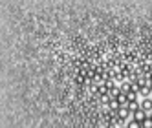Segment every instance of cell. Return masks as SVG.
<instances>
[{
    "label": "cell",
    "instance_id": "1",
    "mask_svg": "<svg viewBox=\"0 0 152 128\" xmlns=\"http://www.w3.org/2000/svg\"><path fill=\"white\" fill-rule=\"evenodd\" d=\"M147 117H148V113H147V112H143V110H137V112H134V113H132V119H134V121H137V123H143Z\"/></svg>",
    "mask_w": 152,
    "mask_h": 128
},
{
    "label": "cell",
    "instance_id": "2",
    "mask_svg": "<svg viewBox=\"0 0 152 128\" xmlns=\"http://www.w3.org/2000/svg\"><path fill=\"white\" fill-rule=\"evenodd\" d=\"M141 110L147 112V113L152 112V99H150V97H145L143 101H141Z\"/></svg>",
    "mask_w": 152,
    "mask_h": 128
},
{
    "label": "cell",
    "instance_id": "3",
    "mask_svg": "<svg viewBox=\"0 0 152 128\" xmlns=\"http://www.w3.org/2000/svg\"><path fill=\"white\" fill-rule=\"evenodd\" d=\"M108 106H110V110H114V112H119L123 108L121 104H119V101L115 99V97H110V101H108Z\"/></svg>",
    "mask_w": 152,
    "mask_h": 128
},
{
    "label": "cell",
    "instance_id": "4",
    "mask_svg": "<svg viewBox=\"0 0 152 128\" xmlns=\"http://www.w3.org/2000/svg\"><path fill=\"white\" fill-rule=\"evenodd\" d=\"M126 108L130 110V113H134V112H137V110H141V104H139L137 101H130V103L126 104Z\"/></svg>",
    "mask_w": 152,
    "mask_h": 128
},
{
    "label": "cell",
    "instance_id": "5",
    "mask_svg": "<svg viewBox=\"0 0 152 128\" xmlns=\"http://www.w3.org/2000/svg\"><path fill=\"white\" fill-rule=\"evenodd\" d=\"M128 113H130V110L126 108V106H123V108L117 112V119H119V121H125L126 117H128Z\"/></svg>",
    "mask_w": 152,
    "mask_h": 128
},
{
    "label": "cell",
    "instance_id": "6",
    "mask_svg": "<svg viewBox=\"0 0 152 128\" xmlns=\"http://www.w3.org/2000/svg\"><path fill=\"white\" fill-rule=\"evenodd\" d=\"M121 92H123V93L132 92V84H130V82H123V84H121Z\"/></svg>",
    "mask_w": 152,
    "mask_h": 128
},
{
    "label": "cell",
    "instance_id": "7",
    "mask_svg": "<svg viewBox=\"0 0 152 128\" xmlns=\"http://www.w3.org/2000/svg\"><path fill=\"white\" fill-rule=\"evenodd\" d=\"M126 128H143V126H141V123H137V121H130L128 124H126Z\"/></svg>",
    "mask_w": 152,
    "mask_h": 128
},
{
    "label": "cell",
    "instance_id": "8",
    "mask_svg": "<svg viewBox=\"0 0 152 128\" xmlns=\"http://www.w3.org/2000/svg\"><path fill=\"white\" fill-rule=\"evenodd\" d=\"M141 126H143V128H152V119H150V115L147 117L143 123H141Z\"/></svg>",
    "mask_w": 152,
    "mask_h": 128
},
{
    "label": "cell",
    "instance_id": "9",
    "mask_svg": "<svg viewBox=\"0 0 152 128\" xmlns=\"http://www.w3.org/2000/svg\"><path fill=\"white\" fill-rule=\"evenodd\" d=\"M148 115H150V119H152V112H150V113H148Z\"/></svg>",
    "mask_w": 152,
    "mask_h": 128
}]
</instances>
